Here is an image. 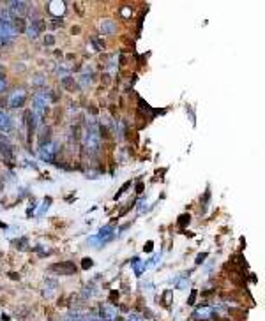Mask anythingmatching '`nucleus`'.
Instances as JSON below:
<instances>
[{"label": "nucleus", "instance_id": "nucleus-4", "mask_svg": "<svg viewBox=\"0 0 265 321\" xmlns=\"http://www.w3.org/2000/svg\"><path fill=\"white\" fill-rule=\"evenodd\" d=\"M50 13H51V16H60L64 13V4H60V2L50 4Z\"/></svg>", "mask_w": 265, "mask_h": 321}, {"label": "nucleus", "instance_id": "nucleus-7", "mask_svg": "<svg viewBox=\"0 0 265 321\" xmlns=\"http://www.w3.org/2000/svg\"><path fill=\"white\" fill-rule=\"evenodd\" d=\"M14 28H16L18 32H25L26 27H25V21H23V18H16V20H14Z\"/></svg>", "mask_w": 265, "mask_h": 321}, {"label": "nucleus", "instance_id": "nucleus-13", "mask_svg": "<svg viewBox=\"0 0 265 321\" xmlns=\"http://www.w3.org/2000/svg\"><path fill=\"white\" fill-rule=\"evenodd\" d=\"M71 32H73V34H80V27H73Z\"/></svg>", "mask_w": 265, "mask_h": 321}, {"label": "nucleus", "instance_id": "nucleus-11", "mask_svg": "<svg viewBox=\"0 0 265 321\" xmlns=\"http://www.w3.org/2000/svg\"><path fill=\"white\" fill-rule=\"evenodd\" d=\"M152 247H154V243H152V242H148V243L145 245V251H147V252H150V251H152Z\"/></svg>", "mask_w": 265, "mask_h": 321}, {"label": "nucleus", "instance_id": "nucleus-3", "mask_svg": "<svg viewBox=\"0 0 265 321\" xmlns=\"http://www.w3.org/2000/svg\"><path fill=\"white\" fill-rule=\"evenodd\" d=\"M9 9H11V13H13L16 18H23L25 13H26V4L25 2H11Z\"/></svg>", "mask_w": 265, "mask_h": 321}, {"label": "nucleus", "instance_id": "nucleus-8", "mask_svg": "<svg viewBox=\"0 0 265 321\" xmlns=\"http://www.w3.org/2000/svg\"><path fill=\"white\" fill-rule=\"evenodd\" d=\"M184 224H189V215L184 214L179 217V226H184Z\"/></svg>", "mask_w": 265, "mask_h": 321}, {"label": "nucleus", "instance_id": "nucleus-10", "mask_svg": "<svg viewBox=\"0 0 265 321\" xmlns=\"http://www.w3.org/2000/svg\"><path fill=\"white\" fill-rule=\"evenodd\" d=\"M44 42H46L48 46H51L53 42H55V39H53V35H44Z\"/></svg>", "mask_w": 265, "mask_h": 321}, {"label": "nucleus", "instance_id": "nucleus-5", "mask_svg": "<svg viewBox=\"0 0 265 321\" xmlns=\"http://www.w3.org/2000/svg\"><path fill=\"white\" fill-rule=\"evenodd\" d=\"M62 85L66 87L67 90H76V88H78V83L73 80L71 76H66V78H62Z\"/></svg>", "mask_w": 265, "mask_h": 321}, {"label": "nucleus", "instance_id": "nucleus-12", "mask_svg": "<svg viewBox=\"0 0 265 321\" xmlns=\"http://www.w3.org/2000/svg\"><path fill=\"white\" fill-rule=\"evenodd\" d=\"M205 256H207V252H203V254H200V258H196V263H201V261L205 259Z\"/></svg>", "mask_w": 265, "mask_h": 321}, {"label": "nucleus", "instance_id": "nucleus-1", "mask_svg": "<svg viewBox=\"0 0 265 321\" xmlns=\"http://www.w3.org/2000/svg\"><path fill=\"white\" fill-rule=\"evenodd\" d=\"M51 270L57 272V274H74L76 272V265L73 261H62V263H57V265H51Z\"/></svg>", "mask_w": 265, "mask_h": 321}, {"label": "nucleus", "instance_id": "nucleus-9", "mask_svg": "<svg viewBox=\"0 0 265 321\" xmlns=\"http://www.w3.org/2000/svg\"><path fill=\"white\" fill-rule=\"evenodd\" d=\"M81 265H83V268H90V267H92V259H89V258H85Z\"/></svg>", "mask_w": 265, "mask_h": 321}, {"label": "nucleus", "instance_id": "nucleus-2", "mask_svg": "<svg viewBox=\"0 0 265 321\" xmlns=\"http://www.w3.org/2000/svg\"><path fill=\"white\" fill-rule=\"evenodd\" d=\"M25 102V90H14L13 95L9 97V104L13 108H18V106H23Z\"/></svg>", "mask_w": 265, "mask_h": 321}, {"label": "nucleus", "instance_id": "nucleus-6", "mask_svg": "<svg viewBox=\"0 0 265 321\" xmlns=\"http://www.w3.org/2000/svg\"><path fill=\"white\" fill-rule=\"evenodd\" d=\"M113 30H115V23H113V21L104 20V21L101 23V32H104V34H111Z\"/></svg>", "mask_w": 265, "mask_h": 321}]
</instances>
